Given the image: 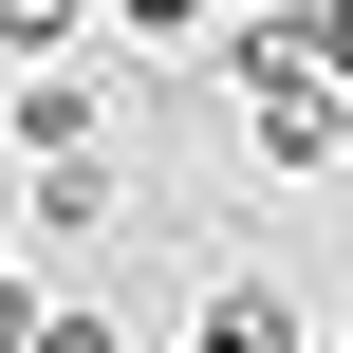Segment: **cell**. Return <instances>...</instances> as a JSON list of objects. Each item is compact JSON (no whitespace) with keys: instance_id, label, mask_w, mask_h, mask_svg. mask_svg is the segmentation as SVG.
Returning a JSON list of instances; mask_svg holds the SVG:
<instances>
[{"instance_id":"1","label":"cell","mask_w":353,"mask_h":353,"mask_svg":"<svg viewBox=\"0 0 353 353\" xmlns=\"http://www.w3.org/2000/svg\"><path fill=\"white\" fill-rule=\"evenodd\" d=\"M93 112H112V93H93L74 56H37V74H19V149H93Z\"/></svg>"},{"instance_id":"3","label":"cell","mask_w":353,"mask_h":353,"mask_svg":"<svg viewBox=\"0 0 353 353\" xmlns=\"http://www.w3.org/2000/svg\"><path fill=\"white\" fill-rule=\"evenodd\" d=\"M37 223H56V242H93V223H112V168H93V149H56V186H37Z\"/></svg>"},{"instance_id":"8","label":"cell","mask_w":353,"mask_h":353,"mask_svg":"<svg viewBox=\"0 0 353 353\" xmlns=\"http://www.w3.org/2000/svg\"><path fill=\"white\" fill-rule=\"evenodd\" d=\"M335 353H353V316H335Z\"/></svg>"},{"instance_id":"2","label":"cell","mask_w":353,"mask_h":353,"mask_svg":"<svg viewBox=\"0 0 353 353\" xmlns=\"http://www.w3.org/2000/svg\"><path fill=\"white\" fill-rule=\"evenodd\" d=\"M186 353H298V298H261V279H223V298H205V335Z\"/></svg>"},{"instance_id":"5","label":"cell","mask_w":353,"mask_h":353,"mask_svg":"<svg viewBox=\"0 0 353 353\" xmlns=\"http://www.w3.org/2000/svg\"><path fill=\"white\" fill-rule=\"evenodd\" d=\"M112 19H130V37H205V0H112Z\"/></svg>"},{"instance_id":"6","label":"cell","mask_w":353,"mask_h":353,"mask_svg":"<svg viewBox=\"0 0 353 353\" xmlns=\"http://www.w3.org/2000/svg\"><path fill=\"white\" fill-rule=\"evenodd\" d=\"M37 353H130V335H112V316H37Z\"/></svg>"},{"instance_id":"4","label":"cell","mask_w":353,"mask_h":353,"mask_svg":"<svg viewBox=\"0 0 353 353\" xmlns=\"http://www.w3.org/2000/svg\"><path fill=\"white\" fill-rule=\"evenodd\" d=\"M74 19H93V0H0V37H19V56H74Z\"/></svg>"},{"instance_id":"7","label":"cell","mask_w":353,"mask_h":353,"mask_svg":"<svg viewBox=\"0 0 353 353\" xmlns=\"http://www.w3.org/2000/svg\"><path fill=\"white\" fill-rule=\"evenodd\" d=\"M316 19H353V0H316Z\"/></svg>"}]
</instances>
